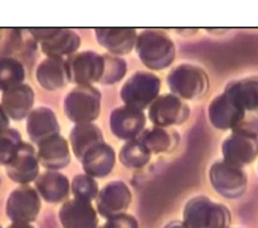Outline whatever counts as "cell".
Segmentation results:
<instances>
[{
  "mask_svg": "<svg viewBox=\"0 0 258 228\" xmlns=\"http://www.w3.org/2000/svg\"><path fill=\"white\" fill-rule=\"evenodd\" d=\"M101 110V93L93 85H77L66 95L63 111L75 124L95 121Z\"/></svg>",
  "mask_w": 258,
  "mask_h": 228,
  "instance_id": "6da1fadb",
  "label": "cell"
},
{
  "mask_svg": "<svg viewBox=\"0 0 258 228\" xmlns=\"http://www.w3.org/2000/svg\"><path fill=\"white\" fill-rule=\"evenodd\" d=\"M230 214L223 205L207 197L190 200L184 210V224L188 228H228Z\"/></svg>",
  "mask_w": 258,
  "mask_h": 228,
  "instance_id": "7a4b0ae2",
  "label": "cell"
},
{
  "mask_svg": "<svg viewBox=\"0 0 258 228\" xmlns=\"http://www.w3.org/2000/svg\"><path fill=\"white\" fill-rule=\"evenodd\" d=\"M29 32L47 57L70 56L81 44L80 35L69 28H30Z\"/></svg>",
  "mask_w": 258,
  "mask_h": 228,
  "instance_id": "3957f363",
  "label": "cell"
},
{
  "mask_svg": "<svg viewBox=\"0 0 258 228\" xmlns=\"http://www.w3.org/2000/svg\"><path fill=\"white\" fill-rule=\"evenodd\" d=\"M41 208L40 196L29 185H20L7 198L5 213L11 222H34Z\"/></svg>",
  "mask_w": 258,
  "mask_h": 228,
  "instance_id": "277c9868",
  "label": "cell"
},
{
  "mask_svg": "<svg viewBox=\"0 0 258 228\" xmlns=\"http://www.w3.org/2000/svg\"><path fill=\"white\" fill-rule=\"evenodd\" d=\"M137 50L140 59L148 67L167 66L174 57V46L166 35L160 32L144 31L138 37Z\"/></svg>",
  "mask_w": 258,
  "mask_h": 228,
  "instance_id": "5b68a950",
  "label": "cell"
},
{
  "mask_svg": "<svg viewBox=\"0 0 258 228\" xmlns=\"http://www.w3.org/2000/svg\"><path fill=\"white\" fill-rule=\"evenodd\" d=\"M70 82L77 85H92L100 81L104 72V57L95 51L75 52L66 59Z\"/></svg>",
  "mask_w": 258,
  "mask_h": 228,
  "instance_id": "8992f818",
  "label": "cell"
},
{
  "mask_svg": "<svg viewBox=\"0 0 258 228\" xmlns=\"http://www.w3.org/2000/svg\"><path fill=\"white\" fill-rule=\"evenodd\" d=\"M5 172L11 181L19 185L34 182L39 175V163L34 147L22 141L14 158L5 166Z\"/></svg>",
  "mask_w": 258,
  "mask_h": 228,
  "instance_id": "52a82bcc",
  "label": "cell"
},
{
  "mask_svg": "<svg viewBox=\"0 0 258 228\" xmlns=\"http://www.w3.org/2000/svg\"><path fill=\"white\" fill-rule=\"evenodd\" d=\"M131 201V194L126 184L121 181H113L99 191L96 198L98 213L110 219L125 214Z\"/></svg>",
  "mask_w": 258,
  "mask_h": 228,
  "instance_id": "ba28073f",
  "label": "cell"
},
{
  "mask_svg": "<svg viewBox=\"0 0 258 228\" xmlns=\"http://www.w3.org/2000/svg\"><path fill=\"white\" fill-rule=\"evenodd\" d=\"M159 89V80L147 73H136L128 79L122 88V98L127 106L142 109L156 96Z\"/></svg>",
  "mask_w": 258,
  "mask_h": 228,
  "instance_id": "9c48e42d",
  "label": "cell"
},
{
  "mask_svg": "<svg viewBox=\"0 0 258 228\" xmlns=\"http://www.w3.org/2000/svg\"><path fill=\"white\" fill-rule=\"evenodd\" d=\"M210 177L214 188L227 198L241 196L247 185V178L241 168L225 161L213 165Z\"/></svg>",
  "mask_w": 258,
  "mask_h": 228,
  "instance_id": "30bf717a",
  "label": "cell"
},
{
  "mask_svg": "<svg viewBox=\"0 0 258 228\" xmlns=\"http://www.w3.org/2000/svg\"><path fill=\"white\" fill-rule=\"evenodd\" d=\"M58 217L63 228H98L97 211L91 202L85 200L74 198L66 201Z\"/></svg>",
  "mask_w": 258,
  "mask_h": 228,
  "instance_id": "8fae6325",
  "label": "cell"
},
{
  "mask_svg": "<svg viewBox=\"0 0 258 228\" xmlns=\"http://www.w3.org/2000/svg\"><path fill=\"white\" fill-rule=\"evenodd\" d=\"M26 132L30 141L38 145L40 142L60 133V126L54 111L46 106L32 108L26 117Z\"/></svg>",
  "mask_w": 258,
  "mask_h": 228,
  "instance_id": "7c38bea8",
  "label": "cell"
},
{
  "mask_svg": "<svg viewBox=\"0 0 258 228\" xmlns=\"http://www.w3.org/2000/svg\"><path fill=\"white\" fill-rule=\"evenodd\" d=\"M36 146L38 163L45 169L58 171L70 164L71 154L69 144L60 134L52 136Z\"/></svg>",
  "mask_w": 258,
  "mask_h": 228,
  "instance_id": "4fadbf2b",
  "label": "cell"
},
{
  "mask_svg": "<svg viewBox=\"0 0 258 228\" xmlns=\"http://www.w3.org/2000/svg\"><path fill=\"white\" fill-rule=\"evenodd\" d=\"M34 91L26 83L15 85L2 92L0 105L8 118L21 121L32 110Z\"/></svg>",
  "mask_w": 258,
  "mask_h": 228,
  "instance_id": "5bb4252c",
  "label": "cell"
},
{
  "mask_svg": "<svg viewBox=\"0 0 258 228\" xmlns=\"http://www.w3.org/2000/svg\"><path fill=\"white\" fill-rule=\"evenodd\" d=\"M237 138L231 137L224 144L225 162L237 167L251 163L258 155V140L249 134L236 133Z\"/></svg>",
  "mask_w": 258,
  "mask_h": 228,
  "instance_id": "9a60e30c",
  "label": "cell"
},
{
  "mask_svg": "<svg viewBox=\"0 0 258 228\" xmlns=\"http://www.w3.org/2000/svg\"><path fill=\"white\" fill-rule=\"evenodd\" d=\"M36 80L46 90H57L70 82L66 59L46 57L36 67Z\"/></svg>",
  "mask_w": 258,
  "mask_h": 228,
  "instance_id": "2e32d148",
  "label": "cell"
},
{
  "mask_svg": "<svg viewBox=\"0 0 258 228\" xmlns=\"http://www.w3.org/2000/svg\"><path fill=\"white\" fill-rule=\"evenodd\" d=\"M38 195L48 203L64 201L70 193V182L67 176L58 171H46L34 181Z\"/></svg>",
  "mask_w": 258,
  "mask_h": 228,
  "instance_id": "e0dca14e",
  "label": "cell"
},
{
  "mask_svg": "<svg viewBox=\"0 0 258 228\" xmlns=\"http://www.w3.org/2000/svg\"><path fill=\"white\" fill-rule=\"evenodd\" d=\"M80 162L87 175L103 178L109 175L114 167L115 152L111 146L102 143L88 151Z\"/></svg>",
  "mask_w": 258,
  "mask_h": 228,
  "instance_id": "ac0fdd59",
  "label": "cell"
},
{
  "mask_svg": "<svg viewBox=\"0 0 258 228\" xmlns=\"http://www.w3.org/2000/svg\"><path fill=\"white\" fill-rule=\"evenodd\" d=\"M187 106L174 96L166 95L156 99L150 107L151 121L158 126L181 123L186 119Z\"/></svg>",
  "mask_w": 258,
  "mask_h": 228,
  "instance_id": "d6986e66",
  "label": "cell"
},
{
  "mask_svg": "<svg viewBox=\"0 0 258 228\" xmlns=\"http://www.w3.org/2000/svg\"><path fill=\"white\" fill-rule=\"evenodd\" d=\"M144 123L145 119L142 111L130 106L116 108L110 118L112 132L121 139H129L137 135Z\"/></svg>",
  "mask_w": 258,
  "mask_h": 228,
  "instance_id": "ffe728a7",
  "label": "cell"
},
{
  "mask_svg": "<svg viewBox=\"0 0 258 228\" xmlns=\"http://www.w3.org/2000/svg\"><path fill=\"white\" fill-rule=\"evenodd\" d=\"M69 139L73 153L79 161L88 151L104 143L102 131L93 123L76 124L70 131Z\"/></svg>",
  "mask_w": 258,
  "mask_h": 228,
  "instance_id": "44dd1931",
  "label": "cell"
},
{
  "mask_svg": "<svg viewBox=\"0 0 258 228\" xmlns=\"http://www.w3.org/2000/svg\"><path fill=\"white\" fill-rule=\"evenodd\" d=\"M98 42L115 54H126L132 48L135 30L129 28H97Z\"/></svg>",
  "mask_w": 258,
  "mask_h": 228,
  "instance_id": "7402d4cb",
  "label": "cell"
},
{
  "mask_svg": "<svg viewBox=\"0 0 258 228\" xmlns=\"http://www.w3.org/2000/svg\"><path fill=\"white\" fill-rule=\"evenodd\" d=\"M184 70L187 77L186 80L182 79L175 72H171L169 75V84L171 89L174 90L176 94L184 98H191L188 86V84H190V87L199 97L203 94L208 85L207 75H205L199 68H195L192 66H184Z\"/></svg>",
  "mask_w": 258,
  "mask_h": 228,
  "instance_id": "603a6c76",
  "label": "cell"
},
{
  "mask_svg": "<svg viewBox=\"0 0 258 228\" xmlns=\"http://www.w3.org/2000/svg\"><path fill=\"white\" fill-rule=\"evenodd\" d=\"M25 69L17 59L0 56V90L3 92L15 85L23 83Z\"/></svg>",
  "mask_w": 258,
  "mask_h": 228,
  "instance_id": "cb8c5ba5",
  "label": "cell"
},
{
  "mask_svg": "<svg viewBox=\"0 0 258 228\" xmlns=\"http://www.w3.org/2000/svg\"><path fill=\"white\" fill-rule=\"evenodd\" d=\"M21 143V134L16 129L8 128L0 133V166H6L11 162Z\"/></svg>",
  "mask_w": 258,
  "mask_h": 228,
  "instance_id": "d4e9b609",
  "label": "cell"
},
{
  "mask_svg": "<svg viewBox=\"0 0 258 228\" xmlns=\"http://www.w3.org/2000/svg\"><path fill=\"white\" fill-rule=\"evenodd\" d=\"M150 152L139 141H131L120 152V160L127 167L137 168L143 166L149 159Z\"/></svg>",
  "mask_w": 258,
  "mask_h": 228,
  "instance_id": "484cf974",
  "label": "cell"
},
{
  "mask_svg": "<svg viewBox=\"0 0 258 228\" xmlns=\"http://www.w3.org/2000/svg\"><path fill=\"white\" fill-rule=\"evenodd\" d=\"M74 198L91 202L96 199L99 193L98 184L94 178L87 174H79L73 178L70 186Z\"/></svg>",
  "mask_w": 258,
  "mask_h": 228,
  "instance_id": "4316f807",
  "label": "cell"
},
{
  "mask_svg": "<svg viewBox=\"0 0 258 228\" xmlns=\"http://www.w3.org/2000/svg\"><path fill=\"white\" fill-rule=\"evenodd\" d=\"M104 57V72L100 80L102 83H113L122 78L126 72V63L124 60L110 55H103Z\"/></svg>",
  "mask_w": 258,
  "mask_h": 228,
  "instance_id": "83f0119b",
  "label": "cell"
},
{
  "mask_svg": "<svg viewBox=\"0 0 258 228\" xmlns=\"http://www.w3.org/2000/svg\"><path fill=\"white\" fill-rule=\"evenodd\" d=\"M166 134V132L161 131L160 129H154L150 132L147 131L139 142H141L149 152H162L170 145V139Z\"/></svg>",
  "mask_w": 258,
  "mask_h": 228,
  "instance_id": "f1b7e54d",
  "label": "cell"
},
{
  "mask_svg": "<svg viewBox=\"0 0 258 228\" xmlns=\"http://www.w3.org/2000/svg\"><path fill=\"white\" fill-rule=\"evenodd\" d=\"M99 228H138L136 220L127 214H122L110 219Z\"/></svg>",
  "mask_w": 258,
  "mask_h": 228,
  "instance_id": "f546056e",
  "label": "cell"
},
{
  "mask_svg": "<svg viewBox=\"0 0 258 228\" xmlns=\"http://www.w3.org/2000/svg\"><path fill=\"white\" fill-rule=\"evenodd\" d=\"M9 128V118L0 105V133Z\"/></svg>",
  "mask_w": 258,
  "mask_h": 228,
  "instance_id": "4dcf8cb0",
  "label": "cell"
},
{
  "mask_svg": "<svg viewBox=\"0 0 258 228\" xmlns=\"http://www.w3.org/2000/svg\"><path fill=\"white\" fill-rule=\"evenodd\" d=\"M7 228H34L29 223H20V222H12Z\"/></svg>",
  "mask_w": 258,
  "mask_h": 228,
  "instance_id": "1f68e13d",
  "label": "cell"
},
{
  "mask_svg": "<svg viewBox=\"0 0 258 228\" xmlns=\"http://www.w3.org/2000/svg\"><path fill=\"white\" fill-rule=\"evenodd\" d=\"M164 228H188V227L183 222L174 221V222H171L168 225H166Z\"/></svg>",
  "mask_w": 258,
  "mask_h": 228,
  "instance_id": "d6a6232c",
  "label": "cell"
},
{
  "mask_svg": "<svg viewBox=\"0 0 258 228\" xmlns=\"http://www.w3.org/2000/svg\"><path fill=\"white\" fill-rule=\"evenodd\" d=\"M0 228H1V226H0Z\"/></svg>",
  "mask_w": 258,
  "mask_h": 228,
  "instance_id": "836d02e7",
  "label": "cell"
}]
</instances>
